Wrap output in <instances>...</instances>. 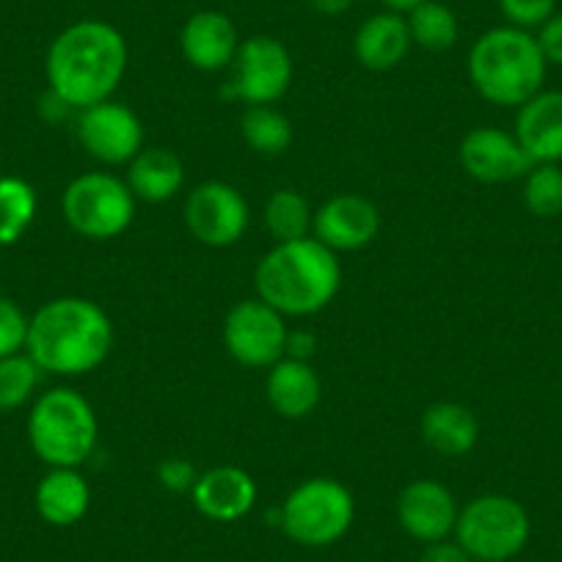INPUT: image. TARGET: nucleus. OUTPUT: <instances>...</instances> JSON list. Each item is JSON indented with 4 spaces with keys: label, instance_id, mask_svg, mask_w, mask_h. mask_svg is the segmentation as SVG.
<instances>
[{
    "label": "nucleus",
    "instance_id": "17",
    "mask_svg": "<svg viewBox=\"0 0 562 562\" xmlns=\"http://www.w3.org/2000/svg\"><path fill=\"white\" fill-rule=\"evenodd\" d=\"M193 505L204 518L232 524L246 518L257 505V483L246 469L215 467L199 474L191 491Z\"/></svg>",
    "mask_w": 562,
    "mask_h": 562
},
{
    "label": "nucleus",
    "instance_id": "15",
    "mask_svg": "<svg viewBox=\"0 0 562 562\" xmlns=\"http://www.w3.org/2000/svg\"><path fill=\"white\" fill-rule=\"evenodd\" d=\"M315 240L337 251H359L370 246L381 232V213L370 199L359 193H339L331 196L312 221Z\"/></svg>",
    "mask_w": 562,
    "mask_h": 562
},
{
    "label": "nucleus",
    "instance_id": "7",
    "mask_svg": "<svg viewBox=\"0 0 562 562\" xmlns=\"http://www.w3.org/2000/svg\"><path fill=\"white\" fill-rule=\"evenodd\" d=\"M532 524L521 502L505 494H483L461 507L456 540L474 562H507L527 546Z\"/></svg>",
    "mask_w": 562,
    "mask_h": 562
},
{
    "label": "nucleus",
    "instance_id": "33",
    "mask_svg": "<svg viewBox=\"0 0 562 562\" xmlns=\"http://www.w3.org/2000/svg\"><path fill=\"white\" fill-rule=\"evenodd\" d=\"M535 40H538L546 64H560L562 67V14H551L538 29Z\"/></svg>",
    "mask_w": 562,
    "mask_h": 562
},
{
    "label": "nucleus",
    "instance_id": "1",
    "mask_svg": "<svg viewBox=\"0 0 562 562\" xmlns=\"http://www.w3.org/2000/svg\"><path fill=\"white\" fill-rule=\"evenodd\" d=\"M127 40L102 20H80L53 40L47 50V86L72 111L111 100L127 72Z\"/></svg>",
    "mask_w": 562,
    "mask_h": 562
},
{
    "label": "nucleus",
    "instance_id": "5",
    "mask_svg": "<svg viewBox=\"0 0 562 562\" xmlns=\"http://www.w3.org/2000/svg\"><path fill=\"white\" fill-rule=\"evenodd\" d=\"M97 414L89 400L69 386L50 389L29 414V441L50 469H78L97 447Z\"/></svg>",
    "mask_w": 562,
    "mask_h": 562
},
{
    "label": "nucleus",
    "instance_id": "16",
    "mask_svg": "<svg viewBox=\"0 0 562 562\" xmlns=\"http://www.w3.org/2000/svg\"><path fill=\"white\" fill-rule=\"evenodd\" d=\"M180 50L186 61L202 72H218V69L232 67L237 50H240L237 25L232 23L229 14L215 12V9L191 14L182 25Z\"/></svg>",
    "mask_w": 562,
    "mask_h": 562
},
{
    "label": "nucleus",
    "instance_id": "35",
    "mask_svg": "<svg viewBox=\"0 0 562 562\" xmlns=\"http://www.w3.org/2000/svg\"><path fill=\"white\" fill-rule=\"evenodd\" d=\"M315 337L312 334H288V353L290 359L310 361V356L315 353Z\"/></svg>",
    "mask_w": 562,
    "mask_h": 562
},
{
    "label": "nucleus",
    "instance_id": "6",
    "mask_svg": "<svg viewBox=\"0 0 562 562\" xmlns=\"http://www.w3.org/2000/svg\"><path fill=\"white\" fill-rule=\"evenodd\" d=\"M356 518L353 494L334 477H310L290 491L279 510V527L290 540L323 549L348 535Z\"/></svg>",
    "mask_w": 562,
    "mask_h": 562
},
{
    "label": "nucleus",
    "instance_id": "12",
    "mask_svg": "<svg viewBox=\"0 0 562 562\" xmlns=\"http://www.w3.org/2000/svg\"><path fill=\"white\" fill-rule=\"evenodd\" d=\"M78 138L100 164L124 166L144 149V124L133 108L105 100L80 111Z\"/></svg>",
    "mask_w": 562,
    "mask_h": 562
},
{
    "label": "nucleus",
    "instance_id": "2",
    "mask_svg": "<svg viewBox=\"0 0 562 562\" xmlns=\"http://www.w3.org/2000/svg\"><path fill=\"white\" fill-rule=\"evenodd\" d=\"M25 348L40 370L53 375H86L111 356V317L89 299H53L31 317Z\"/></svg>",
    "mask_w": 562,
    "mask_h": 562
},
{
    "label": "nucleus",
    "instance_id": "20",
    "mask_svg": "<svg viewBox=\"0 0 562 562\" xmlns=\"http://www.w3.org/2000/svg\"><path fill=\"white\" fill-rule=\"evenodd\" d=\"M411 45H414V42H411V31L403 14L381 12L372 14L370 20H364L361 29L356 31L353 53L364 69H372V72H389V69H394L397 64H403Z\"/></svg>",
    "mask_w": 562,
    "mask_h": 562
},
{
    "label": "nucleus",
    "instance_id": "28",
    "mask_svg": "<svg viewBox=\"0 0 562 562\" xmlns=\"http://www.w3.org/2000/svg\"><path fill=\"white\" fill-rule=\"evenodd\" d=\"M40 364L29 353L0 359V414L20 408L34 397L40 386Z\"/></svg>",
    "mask_w": 562,
    "mask_h": 562
},
{
    "label": "nucleus",
    "instance_id": "30",
    "mask_svg": "<svg viewBox=\"0 0 562 562\" xmlns=\"http://www.w3.org/2000/svg\"><path fill=\"white\" fill-rule=\"evenodd\" d=\"M29 317L12 299L0 295V359L20 353L29 342Z\"/></svg>",
    "mask_w": 562,
    "mask_h": 562
},
{
    "label": "nucleus",
    "instance_id": "4",
    "mask_svg": "<svg viewBox=\"0 0 562 562\" xmlns=\"http://www.w3.org/2000/svg\"><path fill=\"white\" fill-rule=\"evenodd\" d=\"M546 64L529 31L502 25L480 36L469 50V80L483 100L502 108H521L546 83Z\"/></svg>",
    "mask_w": 562,
    "mask_h": 562
},
{
    "label": "nucleus",
    "instance_id": "13",
    "mask_svg": "<svg viewBox=\"0 0 562 562\" xmlns=\"http://www.w3.org/2000/svg\"><path fill=\"white\" fill-rule=\"evenodd\" d=\"M463 171L472 180L485 186H499V182L521 180L532 171V160L524 153L518 138L499 127H474L463 135L461 149H458Z\"/></svg>",
    "mask_w": 562,
    "mask_h": 562
},
{
    "label": "nucleus",
    "instance_id": "25",
    "mask_svg": "<svg viewBox=\"0 0 562 562\" xmlns=\"http://www.w3.org/2000/svg\"><path fill=\"white\" fill-rule=\"evenodd\" d=\"M405 23H408L411 42L430 53L450 50L458 42V34H461L456 12L439 3V0H425L416 9H411Z\"/></svg>",
    "mask_w": 562,
    "mask_h": 562
},
{
    "label": "nucleus",
    "instance_id": "9",
    "mask_svg": "<svg viewBox=\"0 0 562 562\" xmlns=\"http://www.w3.org/2000/svg\"><path fill=\"white\" fill-rule=\"evenodd\" d=\"M284 315L262 299H248L232 306L224 321V345L232 359L254 370H270L288 353Z\"/></svg>",
    "mask_w": 562,
    "mask_h": 562
},
{
    "label": "nucleus",
    "instance_id": "18",
    "mask_svg": "<svg viewBox=\"0 0 562 562\" xmlns=\"http://www.w3.org/2000/svg\"><path fill=\"white\" fill-rule=\"evenodd\" d=\"M518 144L532 164H560L562 160V91H538L518 108Z\"/></svg>",
    "mask_w": 562,
    "mask_h": 562
},
{
    "label": "nucleus",
    "instance_id": "37",
    "mask_svg": "<svg viewBox=\"0 0 562 562\" xmlns=\"http://www.w3.org/2000/svg\"><path fill=\"white\" fill-rule=\"evenodd\" d=\"M381 3L389 9V12L408 14L411 9H416V7H419V3H425V0H381Z\"/></svg>",
    "mask_w": 562,
    "mask_h": 562
},
{
    "label": "nucleus",
    "instance_id": "14",
    "mask_svg": "<svg viewBox=\"0 0 562 562\" xmlns=\"http://www.w3.org/2000/svg\"><path fill=\"white\" fill-rule=\"evenodd\" d=\"M456 496L439 480H414L397 496V521L419 543H439L456 532L458 524Z\"/></svg>",
    "mask_w": 562,
    "mask_h": 562
},
{
    "label": "nucleus",
    "instance_id": "11",
    "mask_svg": "<svg viewBox=\"0 0 562 562\" xmlns=\"http://www.w3.org/2000/svg\"><path fill=\"white\" fill-rule=\"evenodd\" d=\"M186 226L202 246H235L248 229V202L235 186L221 180L202 182L186 199Z\"/></svg>",
    "mask_w": 562,
    "mask_h": 562
},
{
    "label": "nucleus",
    "instance_id": "21",
    "mask_svg": "<svg viewBox=\"0 0 562 562\" xmlns=\"http://www.w3.org/2000/svg\"><path fill=\"white\" fill-rule=\"evenodd\" d=\"M186 186V166L180 155L166 147H144L127 171V188L133 191L135 202L164 204L175 199Z\"/></svg>",
    "mask_w": 562,
    "mask_h": 562
},
{
    "label": "nucleus",
    "instance_id": "3",
    "mask_svg": "<svg viewBox=\"0 0 562 562\" xmlns=\"http://www.w3.org/2000/svg\"><path fill=\"white\" fill-rule=\"evenodd\" d=\"M259 299L284 317H310L326 310L342 284V265L315 237L276 243L257 265Z\"/></svg>",
    "mask_w": 562,
    "mask_h": 562
},
{
    "label": "nucleus",
    "instance_id": "10",
    "mask_svg": "<svg viewBox=\"0 0 562 562\" xmlns=\"http://www.w3.org/2000/svg\"><path fill=\"white\" fill-rule=\"evenodd\" d=\"M232 78V94L248 105H273L288 94L293 83V58L290 50L273 36H251L240 42Z\"/></svg>",
    "mask_w": 562,
    "mask_h": 562
},
{
    "label": "nucleus",
    "instance_id": "23",
    "mask_svg": "<svg viewBox=\"0 0 562 562\" xmlns=\"http://www.w3.org/2000/svg\"><path fill=\"white\" fill-rule=\"evenodd\" d=\"M36 513L50 527H72L89 513L91 488L78 469H50L36 485Z\"/></svg>",
    "mask_w": 562,
    "mask_h": 562
},
{
    "label": "nucleus",
    "instance_id": "19",
    "mask_svg": "<svg viewBox=\"0 0 562 562\" xmlns=\"http://www.w3.org/2000/svg\"><path fill=\"white\" fill-rule=\"evenodd\" d=\"M270 408L284 419H306L323 400L321 375L312 370L310 361L284 356L276 361L265 383Z\"/></svg>",
    "mask_w": 562,
    "mask_h": 562
},
{
    "label": "nucleus",
    "instance_id": "27",
    "mask_svg": "<svg viewBox=\"0 0 562 562\" xmlns=\"http://www.w3.org/2000/svg\"><path fill=\"white\" fill-rule=\"evenodd\" d=\"M315 213L310 210V202L299 191L281 188L265 204V226L276 243L304 240L312 232Z\"/></svg>",
    "mask_w": 562,
    "mask_h": 562
},
{
    "label": "nucleus",
    "instance_id": "31",
    "mask_svg": "<svg viewBox=\"0 0 562 562\" xmlns=\"http://www.w3.org/2000/svg\"><path fill=\"white\" fill-rule=\"evenodd\" d=\"M499 9L505 14L507 25L529 31L540 29L554 14L557 0H499Z\"/></svg>",
    "mask_w": 562,
    "mask_h": 562
},
{
    "label": "nucleus",
    "instance_id": "8",
    "mask_svg": "<svg viewBox=\"0 0 562 562\" xmlns=\"http://www.w3.org/2000/svg\"><path fill=\"white\" fill-rule=\"evenodd\" d=\"M69 229L86 240H113L135 218V196L127 182L105 171L75 177L61 199Z\"/></svg>",
    "mask_w": 562,
    "mask_h": 562
},
{
    "label": "nucleus",
    "instance_id": "36",
    "mask_svg": "<svg viewBox=\"0 0 562 562\" xmlns=\"http://www.w3.org/2000/svg\"><path fill=\"white\" fill-rule=\"evenodd\" d=\"M310 3L315 12L326 14V18H339V14H345L353 7V0H310Z\"/></svg>",
    "mask_w": 562,
    "mask_h": 562
},
{
    "label": "nucleus",
    "instance_id": "34",
    "mask_svg": "<svg viewBox=\"0 0 562 562\" xmlns=\"http://www.w3.org/2000/svg\"><path fill=\"white\" fill-rule=\"evenodd\" d=\"M419 562H474L467 551L458 546V540H439V543H428V549L422 551Z\"/></svg>",
    "mask_w": 562,
    "mask_h": 562
},
{
    "label": "nucleus",
    "instance_id": "26",
    "mask_svg": "<svg viewBox=\"0 0 562 562\" xmlns=\"http://www.w3.org/2000/svg\"><path fill=\"white\" fill-rule=\"evenodd\" d=\"M36 191L20 177H0V246H14L36 218Z\"/></svg>",
    "mask_w": 562,
    "mask_h": 562
},
{
    "label": "nucleus",
    "instance_id": "29",
    "mask_svg": "<svg viewBox=\"0 0 562 562\" xmlns=\"http://www.w3.org/2000/svg\"><path fill=\"white\" fill-rule=\"evenodd\" d=\"M524 204L538 218L562 213V169L557 164H535L524 182Z\"/></svg>",
    "mask_w": 562,
    "mask_h": 562
},
{
    "label": "nucleus",
    "instance_id": "32",
    "mask_svg": "<svg viewBox=\"0 0 562 562\" xmlns=\"http://www.w3.org/2000/svg\"><path fill=\"white\" fill-rule=\"evenodd\" d=\"M158 480L166 491H171V494H186V491H193L199 472L193 469L191 461H186V458H166L158 469Z\"/></svg>",
    "mask_w": 562,
    "mask_h": 562
},
{
    "label": "nucleus",
    "instance_id": "22",
    "mask_svg": "<svg viewBox=\"0 0 562 562\" xmlns=\"http://www.w3.org/2000/svg\"><path fill=\"white\" fill-rule=\"evenodd\" d=\"M422 439L445 458H463L477 447L480 422L463 403H434L422 414Z\"/></svg>",
    "mask_w": 562,
    "mask_h": 562
},
{
    "label": "nucleus",
    "instance_id": "24",
    "mask_svg": "<svg viewBox=\"0 0 562 562\" xmlns=\"http://www.w3.org/2000/svg\"><path fill=\"white\" fill-rule=\"evenodd\" d=\"M240 133L248 147L265 158L284 155L293 144V124L273 105H248L240 119Z\"/></svg>",
    "mask_w": 562,
    "mask_h": 562
}]
</instances>
